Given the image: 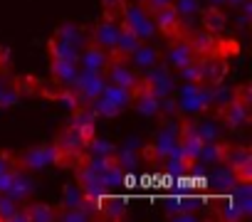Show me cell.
Masks as SVG:
<instances>
[{
	"instance_id": "obj_1",
	"label": "cell",
	"mask_w": 252,
	"mask_h": 222,
	"mask_svg": "<svg viewBox=\"0 0 252 222\" xmlns=\"http://www.w3.org/2000/svg\"><path fill=\"white\" fill-rule=\"evenodd\" d=\"M131 99H134V91H131V89L116 86V84H109V82H106L104 91H101L94 101H89V106L94 109V114H96V116L111 119V116L121 114V111L131 104Z\"/></svg>"
},
{
	"instance_id": "obj_2",
	"label": "cell",
	"mask_w": 252,
	"mask_h": 222,
	"mask_svg": "<svg viewBox=\"0 0 252 222\" xmlns=\"http://www.w3.org/2000/svg\"><path fill=\"white\" fill-rule=\"evenodd\" d=\"M121 15H119V20H121V25L124 28H129V30H134L139 37H141V42H149V40H154L156 37V25H154V18H151V13L141 5V3H131V5H121V10H119Z\"/></svg>"
},
{
	"instance_id": "obj_3",
	"label": "cell",
	"mask_w": 252,
	"mask_h": 222,
	"mask_svg": "<svg viewBox=\"0 0 252 222\" xmlns=\"http://www.w3.org/2000/svg\"><path fill=\"white\" fill-rule=\"evenodd\" d=\"M176 104H178L181 111L195 116V114H200V111H205L208 106H213L210 86H205V82H186L178 91Z\"/></svg>"
},
{
	"instance_id": "obj_4",
	"label": "cell",
	"mask_w": 252,
	"mask_h": 222,
	"mask_svg": "<svg viewBox=\"0 0 252 222\" xmlns=\"http://www.w3.org/2000/svg\"><path fill=\"white\" fill-rule=\"evenodd\" d=\"M15 163L23 168V170H42L47 166H57L62 163V153L55 143H47V146H35L25 153H20L15 158Z\"/></svg>"
},
{
	"instance_id": "obj_5",
	"label": "cell",
	"mask_w": 252,
	"mask_h": 222,
	"mask_svg": "<svg viewBox=\"0 0 252 222\" xmlns=\"http://www.w3.org/2000/svg\"><path fill=\"white\" fill-rule=\"evenodd\" d=\"M222 119L230 129H240L250 119V91L240 89L237 94L230 96L227 104H222Z\"/></svg>"
},
{
	"instance_id": "obj_6",
	"label": "cell",
	"mask_w": 252,
	"mask_h": 222,
	"mask_svg": "<svg viewBox=\"0 0 252 222\" xmlns=\"http://www.w3.org/2000/svg\"><path fill=\"white\" fill-rule=\"evenodd\" d=\"M119 30H121V20L119 15H114L111 10H106V15L99 20V25L94 28L92 32V42L104 47L106 52H114L116 47V37H119Z\"/></svg>"
},
{
	"instance_id": "obj_7",
	"label": "cell",
	"mask_w": 252,
	"mask_h": 222,
	"mask_svg": "<svg viewBox=\"0 0 252 222\" xmlns=\"http://www.w3.org/2000/svg\"><path fill=\"white\" fill-rule=\"evenodd\" d=\"M146 72V77L141 79L158 99H163V96H171L173 94V74H171V69L166 67V64H154V67H149V69H144Z\"/></svg>"
},
{
	"instance_id": "obj_8",
	"label": "cell",
	"mask_w": 252,
	"mask_h": 222,
	"mask_svg": "<svg viewBox=\"0 0 252 222\" xmlns=\"http://www.w3.org/2000/svg\"><path fill=\"white\" fill-rule=\"evenodd\" d=\"M104 77H106V82L109 84H116V86H126V89H136V84H139V77H136V72L124 62V57H111V62L106 64V69H104Z\"/></svg>"
},
{
	"instance_id": "obj_9",
	"label": "cell",
	"mask_w": 252,
	"mask_h": 222,
	"mask_svg": "<svg viewBox=\"0 0 252 222\" xmlns=\"http://www.w3.org/2000/svg\"><path fill=\"white\" fill-rule=\"evenodd\" d=\"M109 62H111V52H106L104 47H99L94 42L84 45L79 52V59H77L79 69H84V72H104Z\"/></svg>"
},
{
	"instance_id": "obj_10",
	"label": "cell",
	"mask_w": 252,
	"mask_h": 222,
	"mask_svg": "<svg viewBox=\"0 0 252 222\" xmlns=\"http://www.w3.org/2000/svg\"><path fill=\"white\" fill-rule=\"evenodd\" d=\"M178 131H181V124H166V126L158 131V136H156V141H154V148L149 151V158L163 161V158L178 146Z\"/></svg>"
},
{
	"instance_id": "obj_11",
	"label": "cell",
	"mask_w": 252,
	"mask_h": 222,
	"mask_svg": "<svg viewBox=\"0 0 252 222\" xmlns=\"http://www.w3.org/2000/svg\"><path fill=\"white\" fill-rule=\"evenodd\" d=\"M151 18H154L156 30H161L166 37H178V35H181L183 20H181V15L176 13L173 3H171V5H166V8H161V10H156Z\"/></svg>"
},
{
	"instance_id": "obj_12",
	"label": "cell",
	"mask_w": 252,
	"mask_h": 222,
	"mask_svg": "<svg viewBox=\"0 0 252 222\" xmlns=\"http://www.w3.org/2000/svg\"><path fill=\"white\" fill-rule=\"evenodd\" d=\"M131 101L136 104V111H139V114H144V116H156L158 111H161V99L141 79H139V84L134 89V99Z\"/></svg>"
},
{
	"instance_id": "obj_13",
	"label": "cell",
	"mask_w": 252,
	"mask_h": 222,
	"mask_svg": "<svg viewBox=\"0 0 252 222\" xmlns=\"http://www.w3.org/2000/svg\"><path fill=\"white\" fill-rule=\"evenodd\" d=\"M35 190V180L30 178V173L28 170H23L20 166H15V175H13V185H10V190L5 193V195H10L15 202H23L30 193Z\"/></svg>"
},
{
	"instance_id": "obj_14",
	"label": "cell",
	"mask_w": 252,
	"mask_h": 222,
	"mask_svg": "<svg viewBox=\"0 0 252 222\" xmlns=\"http://www.w3.org/2000/svg\"><path fill=\"white\" fill-rule=\"evenodd\" d=\"M77 74H79V64L77 62H72V59H52V77L62 86H72Z\"/></svg>"
},
{
	"instance_id": "obj_15",
	"label": "cell",
	"mask_w": 252,
	"mask_h": 222,
	"mask_svg": "<svg viewBox=\"0 0 252 222\" xmlns=\"http://www.w3.org/2000/svg\"><path fill=\"white\" fill-rule=\"evenodd\" d=\"M195 57H198V55L193 52V47H190L188 40H178V42H173L171 50H168V62H171V67H176V69L186 67V64L193 62Z\"/></svg>"
},
{
	"instance_id": "obj_16",
	"label": "cell",
	"mask_w": 252,
	"mask_h": 222,
	"mask_svg": "<svg viewBox=\"0 0 252 222\" xmlns=\"http://www.w3.org/2000/svg\"><path fill=\"white\" fill-rule=\"evenodd\" d=\"M129 57H131V62H134L136 69H149V67H154V64L158 62V50H156L154 45L141 42Z\"/></svg>"
},
{
	"instance_id": "obj_17",
	"label": "cell",
	"mask_w": 252,
	"mask_h": 222,
	"mask_svg": "<svg viewBox=\"0 0 252 222\" xmlns=\"http://www.w3.org/2000/svg\"><path fill=\"white\" fill-rule=\"evenodd\" d=\"M79 47H74L72 42H67V40H62V37H52L50 40V55H52V59H72V62H77L79 59Z\"/></svg>"
},
{
	"instance_id": "obj_18",
	"label": "cell",
	"mask_w": 252,
	"mask_h": 222,
	"mask_svg": "<svg viewBox=\"0 0 252 222\" xmlns=\"http://www.w3.org/2000/svg\"><path fill=\"white\" fill-rule=\"evenodd\" d=\"M99 207H101V215L104 217H114V220H119V217H124V212H126V200L121 197V195H109V197H104L101 195V200H99Z\"/></svg>"
},
{
	"instance_id": "obj_19",
	"label": "cell",
	"mask_w": 252,
	"mask_h": 222,
	"mask_svg": "<svg viewBox=\"0 0 252 222\" xmlns=\"http://www.w3.org/2000/svg\"><path fill=\"white\" fill-rule=\"evenodd\" d=\"M23 207H25L28 220H35V222H52V220H57V210H52L45 202H30V205H23Z\"/></svg>"
},
{
	"instance_id": "obj_20",
	"label": "cell",
	"mask_w": 252,
	"mask_h": 222,
	"mask_svg": "<svg viewBox=\"0 0 252 222\" xmlns=\"http://www.w3.org/2000/svg\"><path fill=\"white\" fill-rule=\"evenodd\" d=\"M190 47H193V52L195 55H200V57H205V55H213V47H215V37H213V32H195L190 40Z\"/></svg>"
},
{
	"instance_id": "obj_21",
	"label": "cell",
	"mask_w": 252,
	"mask_h": 222,
	"mask_svg": "<svg viewBox=\"0 0 252 222\" xmlns=\"http://www.w3.org/2000/svg\"><path fill=\"white\" fill-rule=\"evenodd\" d=\"M62 207H87V197H84V190L79 188V183H69L64 188Z\"/></svg>"
},
{
	"instance_id": "obj_22",
	"label": "cell",
	"mask_w": 252,
	"mask_h": 222,
	"mask_svg": "<svg viewBox=\"0 0 252 222\" xmlns=\"http://www.w3.org/2000/svg\"><path fill=\"white\" fill-rule=\"evenodd\" d=\"M55 37H62V40H67V42H72L74 47H84L87 45V35L77 28V25H62L60 30H57V35Z\"/></svg>"
},
{
	"instance_id": "obj_23",
	"label": "cell",
	"mask_w": 252,
	"mask_h": 222,
	"mask_svg": "<svg viewBox=\"0 0 252 222\" xmlns=\"http://www.w3.org/2000/svg\"><path fill=\"white\" fill-rule=\"evenodd\" d=\"M84 153H89V156H114V153H116V148H114V143H111V141L92 136V139L87 141Z\"/></svg>"
},
{
	"instance_id": "obj_24",
	"label": "cell",
	"mask_w": 252,
	"mask_h": 222,
	"mask_svg": "<svg viewBox=\"0 0 252 222\" xmlns=\"http://www.w3.org/2000/svg\"><path fill=\"white\" fill-rule=\"evenodd\" d=\"M55 99H57L64 109H69V111H74L77 106H82V99H79V94H77L72 86H64L62 91H57V94H55Z\"/></svg>"
},
{
	"instance_id": "obj_25",
	"label": "cell",
	"mask_w": 252,
	"mask_h": 222,
	"mask_svg": "<svg viewBox=\"0 0 252 222\" xmlns=\"http://www.w3.org/2000/svg\"><path fill=\"white\" fill-rule=\"evenodd\" d=\"M114 158H116V163H119L124 170H136V168H139V156H136L131 148L116 151V153H114Z\"/></svg>"
},
{
	"instance_id": "obj_26",
	"label": "cell",
	"mask_w": 252,
	"mask_h": 222,
	"mask_svg": "<svg viewBox=\"0 0 252 222\" xmlns=\"http://www.w3.org/2000/svg\"><path fill=\"white\" fill-rule=\"evenodd\" d=\"M181 74H183V79L186 82H203V59H193V62H188L186 67H181Z\"/></svg>"
},
{
	"instance_id": "obj_27",
	"label": "cell",
	"mask_w": 252,
	"mask_h": 222,
	"mask_svg": "<svg viewBox=\"0 0 252 222\" xmlns=\"http://www.w3.org/2000/svg\"><path fill=\"white\" fill-rule=\"evenodd\" d=\"M173 8L181 15V20H188V18H193L198 13L200 3H198V0H173Z\"/></svg>"
},
{
	"instance_id": "obj_28",
	"label": "cell",
	"mask_w": 252,
	"mask_h": 222,
	"mask_svg": "<svg viewBox=\"0 0 252 222\" xmlns=\"http://www.w3.org/2000/svg\"><path fill=\"white\" fill-rule=\"evenodd\" d=\"M195 131L200 134L203 141H220V129L215 121H200V124H195Z\"/></svg>"
},
{
	"instance_id": "obj_29",
	"label": "cell",
	"mask_w": 252,
	"mask_h": 222,
	"mask_svg": "<svg viewBox=\"0 0 252 222\" xmlns=\"http://www.w3.org/2000/svg\"><path fill=\"white\" fill-rule=\"evenodd\" d=\"M20 101V86L18 84H5L3 96H0V106H15Z\"/></svg>"
},
{
	"instance_id": "obj_30",
	"label": "cell",
	"mask_w": 252,
	"mask_h": 222,
	"mask_svg": "<svg viewBox=\"0 0 252 222\" xmlns=\"http://www.w3.org/2000/svg\"><path fill=\"white\" fill-rule=\"evenodd\" d=\"M13 175H15V166L0 173V195H5V193L10 190V185H13Z\"/></svg>"
},
{
	"instance_id": "obj_31",
	"label": "cell",
	"mask_w": 252,
	"mask_h": 222,
	"mask_svg": "<svg viewBox=\"0 0 252 222\" xmlns=\"http://www.w3.org/2000/svg\"><path fill=\"white\" fill-rule=\"evenodd\" d=\"M171 3H173V0H141V5H144V8H146L151 15H154L156 10H161V8L171 5Z\"/></svg>"
},
{
	"instance_id": "obj_32",
	"label": "cell",
	"mask_w": 252,
	"mask_h": 222,
	"mask_svg": "<svg viewBox=\"0 0 252 222\" xmlns=\"http://www.w3.org/2000/svg\"><path fill=\"white\" fill-rule=\"evenodd\" d=\"M208 25H210V30H220V28L225 25V18H222V15H220V13L213 8V10L208 13Z\"/></svg>"
},
{
	"instance_id": "obj_33",
	"label": "cell",
	"mask_w": 252,
	"mask_h": 222,
	"mask_svg": "<svg viewBox=\"0 0 252 222\" xmlns=\"http://www.w3.org/2000/svg\"><path fill=\"white\" fill-rule=\"evenodd\" d=\"M13 166H15V161H13L10 153H0V173L8 170V168H13Z\"/></svg>"
},
{
	"instance_id": "obj_34",
	"label": "cell",
	"mask_w": 252,
	"mask_h": 222,
	"mask_svg": "<svg viewBox=\"0 0 252 222\" xmlns=\"http://www.w3.org/2000/svg\"><path fill=\"white\" fill-rule=\"evenodd\" d=\"M126 3V0H104V5H106V10H121V5Z\"/></svg>"
},
{
	"instance_id": "obj_35",
	"label": "cell",
	"mask_w": 252,
	"mask_h": 222,
	"mask_svg": "<svg viewBox=\"0 0 252 222\" xmlns=\"http://www.w3.org/2000/svg\"><path fill=\"white\" fill-rule=\"evenodd\" d=\"M210 3H213V5L218 8V5H225V0H210Z\"/></svg>"
},
{
	"instance_id": "obj_36",
	"label": "cell",
	"mask_w": 252,
	"mask_h": 222,
	"mask_svg": "<svg viewBox=\"0 0 252 222\" xmlns=\"http://www.w3.org/2000/svg\"><path fill=\"white\" fill-rule=\"evenodd\" d=\"M240 3H242V0H227V5H232V8H235V5H240Z\"/></svg>"
}]
</instances>
